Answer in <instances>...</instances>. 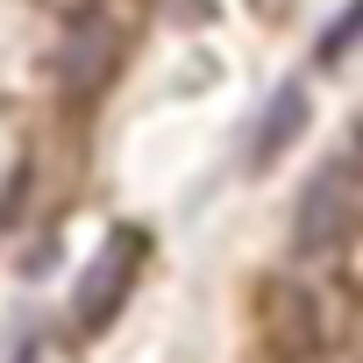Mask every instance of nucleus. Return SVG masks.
<instances>
[{
  "label": "nucleus",
  "mask_w": 363,
  "mask_h": 363,
  "mask_svg": "<svg viewBox=\"0 0 363 363\" xmlns=\"http://www.w3.org/2000/svg\"><path fill=\"white\" fill-rule=\"evenodd\" d=\"M299 114H306V100H299V86H285V93H278V107L264 114V128L250 135V164H271V157L299 135Z\"/></svg>",
  "instance_id": "5"
},
{
  "label": "nucleus",
  "mask_w": 363,
  "mask_h": 363,
  "mask_svg": "<svg viewBox=\"0 0 363 363\" xmlns=\"http://www.w3.org/2000/svg\"><path fill=\"white\" fill-rule=\"evenodd\" d=\"M135 271H143V235H135V228H114V235L100 242V257L86 264V278H79V299H72L79 328H107V320L121 313Z\"/></svg>",
  "instance_id": "3"
},
{
  "label": "nucleus",
  "mask_w": 363,
  "mask_h": 363,
  "mask_svg": "<svg viewBox=\"0 0 363 363\" xmlns=\"http://www.w3.org/2000/svg\"><path fill=\"white\" fill-rule=\"evenodd\" d=\"M356 228H363V164L356 157H335V164H320L306 178V193H299L292 250L299 257H335Z\"/></svg>",
  "instance_id": "2"
},
{
  "label": "nucleus",
  "mask_w": 363,
  "mask_h": 363,
  "mask_svg": "<svg viewBox=\"0 0 363 363\" xmlns=\"http://www.w3.org/2000/svg\"><path fill=\"white\" fill-rule=\"evenodd\" d=\"M356 29H363V0H349V15H342V22H335V29H328V43H320V57H328V65H335V57H342V50H349V43H356Z\"/></svg>",
  "instance_id": "6"
},
{
  "label": "nucleus",
  "mask_w": 363,
  "mask_h": 363,
  "mask_svg": "<svg viewBox=\"0 0 363 363\" xmlns=\"http://www.w3.org/2000/svg\"><path fill=\"white\" fill-rule=\"evenodd\" d=\"M121 50H128L121 22L93 8V15H79V22L65 29V43H57V79H65L72 93H100V86L121 72Z\"/></svg>",
  "instance_id": "4"
},
{
  "label": "nucleus",
  "mask_w": 363,
  "mask_h": 363,
  "mask_svg": "<svg viewBox=\"0 0 363 363\" xmlns=\"http://www.w3.org/2000/svg\"><path fill=\"white\" fill-rule=\"evenodd\" d=\"M257 320H264V342L285 363H328L342 349V299L320 278H292V271L285 278H264Z\"/></svg>",
  "instance_id": "1"
}]
</instances>
